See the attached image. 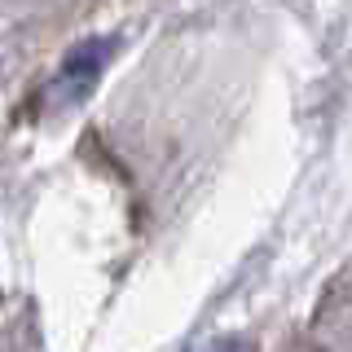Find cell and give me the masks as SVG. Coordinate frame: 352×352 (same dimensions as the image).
<instances>
[{
    "instance_id": "obj_1",
    "label": "cell",
    "mask_w": 352,
    "mask_h": 352,
    "mask_svg": "<svg viewBox=\"0 0 352 352\" xmlns=\"http://www.w3.org/2000/svg\"><path fill=\"white\" fill-rule=\"evenodd\" d=\"M110 49H115L110 40H88V44H80V49L66 58L62 75H58L62 102H75V97H84L88 88H93V80L102 75V66H106V58H110Z\"/></svg>"
}]
</instances>
